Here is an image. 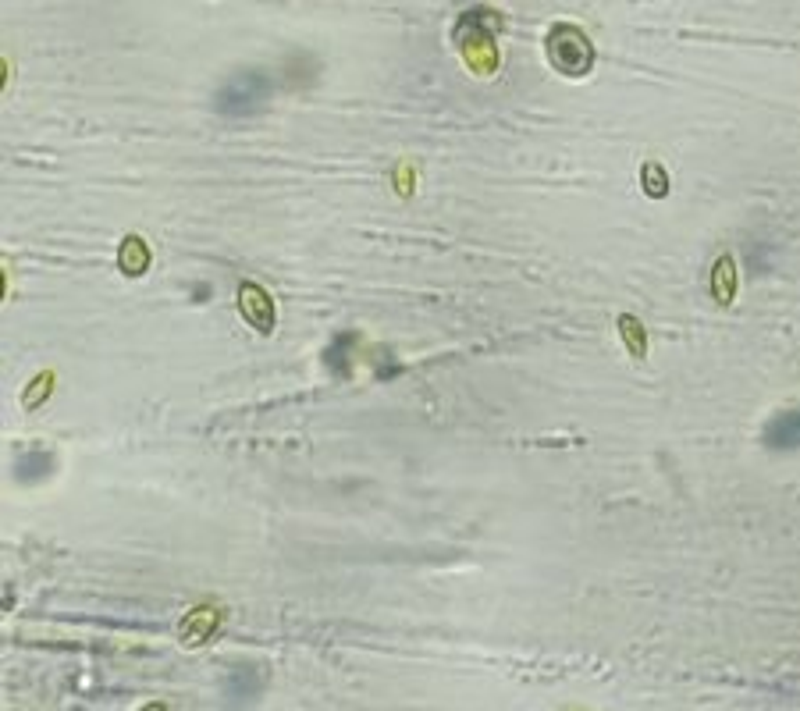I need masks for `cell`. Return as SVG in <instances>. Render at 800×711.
Listing matches in <instances>:
<instances>
[{
	"label": "cell",
	"instance_id": "obj_1",
	"mask_svg": "<svg viewBox=\"0 0 800 711\" xmlns=\"http://www.w3.org/2000/svg\"><path fill=\"white\" fill-rule=\"evenodd\" d=\"M274 86L267 79V72L260 68H246V72H235L232 79H224L221 89L214 93V111L221 118H253L267 107Z\"/></svg>",
	"mask_w": 800,
	"mask_h": 711
},
{
	"label": "cell",
	"instance_id": "obj_2",
	"mask_svg": "<svg viewBox=\"0 0 800 711\" xmlns=\"http://www.w3.org/2000/svg\"><path fill=\"white\" fill-rule=\"evenodd\" d=\"M544 50H548V61L555 64V72L576 75V79L591 72V64H594L591 40H587L576 25H555V29L548 32V40H544Z\"/></svg>",
	"mask_w": 800,
	"mask_h": 711
},
{
	"label": "cell",
	"instance_id": "obj_3",
	"mask_svg": "<svg viewBox=\"0 0 800 711\" xmlns=\"http://www.w3.org/2000/svg\"><path fill=\"white\" fill-rule=\"evenodd\" d=\"M502 25V18H498V11L491 8H470L459 15L456 22V43L463 50H470L473 43H491V36H495V29Z\"/></svg>",
	"mask_w": 800,
	"mask_h": 711
},
{
	"label": "cell",
	"instance_id": "obj_4",
	"mask_svg": "<svg viewBox=\"0 0 800 711\" xmlns=\"http://www.w3.org/2000/svg\"><path fill=\"white\" fill-rule=\"evenodd\" d=\"M239 310L256 331H264V335H271V331H274V303H271V296H267L260 285H253V281H242V285H239Z\"/></svg>",
	"mask_w": 800,
	"mask_h": 711
},
{
	"label": "cell",
	"instance_id": "obj_5",
	"mask_svg": "<svg viewBox=\"0 0 800 711\" xmlns=\"http://www.w3.org/2000/svg\"><path fill=\"white\" fill-rule=\"evenodd\" d=\"M221 690H224V701L235 704V708H239V704H249L264 690V672L256 669V665H235V669L224 676Z\"/></svg>",
	"mask_w": 800,
	"mask_h": 711
},
{
	"label": "cell",
	"instance_id": "obj_6",
	"mask_svg": "<svg viewBox=\"0 0 800 711\" xmlns=\"http://www.w3.org/2000/svg\"><path fill=\"white\" fill-rule=\"evenodd\" d=\"M765 445L776 452H797L800 448V409L776 413L765 424Z\"/></svg>",
	"mask_w": 800,
	"mask_h": 711
},
{
	"label": "cell",
	"instance_id": "obj_7",
	"mask_svg": "<svg viewBox=\"0 0 800 711\" xmlns=\"http://www.w3.org/2000/svg\"><path fill=\"white\" fill-rule=\"evenodd\" d=\"M736 296V264L733 256H719L712 267V299L719 306H729Z\"/></svg>",
	"mask_w": 800,
	"mask_h": 711
},
{
	"label": "cell",
	"instance_id": "obj_8",
	"mask_svg": "<svg viewBox=\"0 0 800 711\" xmlns=\"http://www.w3.org/2000/svg\"><path fill=\"white\" fill-rule=\"evenodd\" d=\"M118 264H121V271H125L128 278H139V274L150 267V246H146L139 235H128V239L121 242V249H118Z\"/></svg>",
	"mask_w": 800,
	"mask_h": 711
},
{
	"label": "cell",
	"instance_id": "obj_9",
	"mask_svg": "<svg viewBox=\"0 0 800 711\" xmlns=\"http://www.w3.org/2000/svg\"><path fill=\"white\" fill-rule=\"evenodd\" d=\"M50 470H54V459H50L47 452H25V456L15 459V480H22V484L43 480Z\"/></svg>",
	"mask_w": 800,
	"mask_h": 711
},
{
	"label": "cell",
	"instance_id": "obj_10",
	"mask_svg": "<svg viewBox=\"0 0 800 711\" xmlns=\"http://www.w3.org/2000/svg\"><path fill=\"white\" fill-rule=\"evenodd\" d=\"M619 335H623L626 349H630L637 360H644V356H648V335H644V328H640L637 317L623 313V317H619Z\"/></svg>",
	"mask_w": 800,
	"mask_h": 711
},
{
	"label": "cell",
	"instance_id": "obj_11",
	"mask_svg": "<svg viewBox=\"0 0 800 711\" xmlns=\"http://www.w3.org/2000/svg\"><path fill=\"white\" fill-rule=\"evenodd\" d=\"M640 185H644V192H648L651 200H662L665 192H669V175H665V168L658 164V160H648V164H644V171H640Z\"/></svg>",
	"mask_w": 800,
	"mask_h": 711
},
{
	"label": "cell",
	"instance_id": "obj_12",
	"mask_svg": "<svg viewBox=\"0 0 800 711\" xmlns=\"http://www.w3.org/2000/svg\"><path fill=\"white\" fill-rule=\"evenodd\" d=\"M352 342H356L352 335H338L335 342L328 345V352H324V363H328L335 377H349V367L342 363V345H352Z\"/></svg>",
	"mask_w": 800,
	"mask_h": 711
},
{
	"label": "cell",
	"instance_id": "obj_13",
	"mask_svg": "<svg viewBox=\"0 0 800 711\" xmlns=\"http://www.w3.org/2000/svg\"><path fill=\"white\" fill-rule=\"evenodd\" d=\"M146 711H164V704H153V708H146Z\"/></svg>",
	"mask_w": 800,
	"mask_h": 711
}]
</instances>
